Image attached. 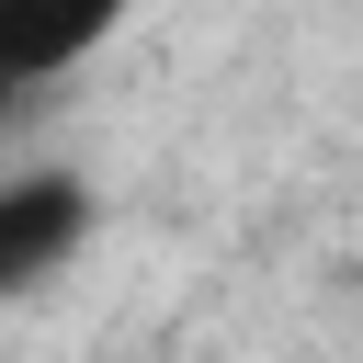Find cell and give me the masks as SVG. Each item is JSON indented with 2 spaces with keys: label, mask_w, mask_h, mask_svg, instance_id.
<instances>
[{
  "label": "cell",
  "mask_w": 363,
  "mask_h": 363,
  "mask_svg": "<svg viewBox=\"0 0 363 363\" xmlns=\"http://www.w3.org/2000/svg\"><path fill=\"white\" fill-rule=\"evenodd\" d=\"M91 227H102V204L79 170H0V306L45 295L91 250Z\"/></svg>",
  "instance_id": "obj_1"
},
{
  "label": "cell",
  "mask_w": 363,
  "mask_h": 363,
  "mask_svg": "<svg viewBox=\"0 0 363 363\" xmlns=\"http://www.w3.org/2000/svg\"><path fill=\"white\" fill-rule=\"evenodd\" d=\"M125 23H136V0H0V113H23L68 68H91Z\"/></svg>",
  "instance_id": "obj_2"
},
{
  "label": "cell",
  "mask_w": 363,
  "mask_h": 363,
  "mask_svg": "<svg viewBox=\"0 0 363 363\" xmlns=\"http://www.w3.org/2000/svg\"><path fill=\"white\" fill-rule=\"evenodd\" d=\"M352 272H363V261H352Z\"/></svg>",
  "instance_id": "obj_3"
}]
</instances>
